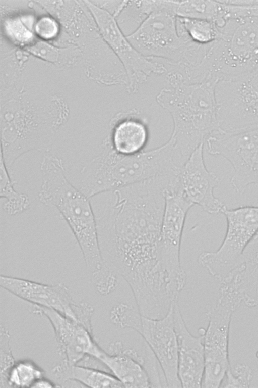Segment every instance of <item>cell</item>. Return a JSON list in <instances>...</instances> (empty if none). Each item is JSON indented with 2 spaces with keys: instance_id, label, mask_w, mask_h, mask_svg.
Returning <instances> with one entry per match:
<instances>
[{
  "instance_id": "obj_1",
  "label": "cell",
  "mask_w": 258,
  "mask_h": 388,
  "mask_svg": "<svg viewBox=\"0 0 258 388\" xmlns=\"http://www.w3.org/2000/svg\"><path fill=\"white\" fill-rule=\"evenodd\" d=\"M168 183L158 176L115 189L96 216L102 258L132 289L146 288L164 275L159 246Z\"/></svg>"
},
{
  "instance_id": "obj_2",
  "label": "cell",
  "mask_w": 258,
  "mask_h": 388,
  "mask_svg": "<svg viewBox=\"0 0 258 388\" xmlns=\"http://www.w3.org/2000/svg\"><path fill=\"white\" fill-rule=\"evenodd\" d=\"M42 183L38 197L46 206L56 208L75 237L96 288H105L116 274L104 262L100 252L96 216L90 199L67 178L63 161L55 154L43 155L40 165Z\"/></svg>"
},
{
  "instance_id": "obj_3",
  "label": "cell",
  "mask_w": 258,
  "mask_h": 388,
  "mask_svg": "<svg viewBox=\"0 0 258 388\" xmlns=\"http://www.w3.org/2000/svg\"><path fill=\"white\" fill-rule=\"evenodd\" d=\"M69 117L68 106L59 98L17 95L2 99L1 156L11 176L15 162L23 154L50 153Z\"/></svg>"
},
{
  "instance_id": "obj_4",
  "label": "cell",
  "mask_w": 258,
  "mask_h": 388,
  "mask_svg": "<svg viewBox=\"0 0 258 388\" xmlns=\"http://www.w3.org/2000/svg\"><path fill=\"white\" fill-rule=\"evenodd\" d=\"M169 87L156 97L157 103L170 114L171 135L176 141L182 165L191 153L211 135L220 134L215 87L217 81L191 83L173 70L166 73Z\"/></svg>"
},
{
  "instance_id": "obj_5",
  "label": "cell",
  "mask_w": 258,
  "mask_h": 388,
  "mask_svg": "<svg viewBox=\"0 0 258 388\" xmlns=\"http://www.w3.org/2000/svg\"><path fill=\"white\" fill-rule=\"evenodd\" d=\"M102 151L80 171L79 190L90 199L98 195L155 177L178 175L181 166L175 162L177 152L173 137L163 144L134 155L117 153L107 135Z\"/></svg>"
},
{
  "instance_id": "obj_6",
  "label": "cell",
  "mask_w": 258,
  "mask_h": 388,
  "mask_svg": "<svg viewBox=\"0 0 258 388\" xmlns=\"http://www.w3.org/2000/svg\"><path fill=\"white\" fill-rule=\"evenodd\" d=\"M195 68L200 79L219 81L258 69V17L231 18Z\"/></svg>"
},
{
  "instance_id": "obj_7",
  "label": "cell",
  "mask_w": 258,
  "mask_h": 388,
  "mask_svg": "<svg viewBox=\"0 0 258 388\" xmlns=\"http://www.w3.org/2000/svg\"><path fill=\"white\" fill-rule=\"evenodd\" d=\"M242 303L235 286L224 282L221 284L216 303L206 307L208 324L203 333L205 367L202 387H221L231 368L229 356L230 322L233 314Z\"/></svg>"
},
{
  "instance_id": "obj_8",
  "label": "cell",
  "mask_w": 258,
  "mask_h": 388,
  "mask_svg": "<svg viewBox=\"0 0 258 388\" xmlns=\"http://www.w3.org/2000/svg\"><path fill=\"white\" fill-rule=\"evenodd\" d=\"M159 319L142 315L131 305L118 303L111 310V321L139 333L155 356L168 387H180L178 376V342L174 326V307Z\"/></svg>"
},
{
  "instance_id": "obj_9",
  "label": "cell",
  "mask_w": 258,
  "mask_h": 388,
  "mask_svg": "<svg viewBox=\"0 0 258 388\" xmlns=\"http://www.w3.org/2000/svg\"><path fill=\"white\" fill-rule=\"evenodd\" d=\"M222 213L227 228L221 246L214 252H202L197 258L199 265L220 284L240 266L245 248L258 232V206L226 207Z\"/></svg>"
},
{
  "instance_id": "obj_10",
  "label": "cell",
  "mask_w": 258,
  "mask_h": 388,
  "mask_svg": "<svg viewBox=\"0 0 258 388\" xmlns=\"http://www.w3.org/2000/svg\"><path fill=\"white\" fill-rule=\"evenodd\" d=\"M215 96L220 135L258 128V69L219 81Z\"/></svg>"
},
{
  "instance_id": "obj_11",
  "label": "cell",
  "mask_w": 258,
  "mask_h": 388,
  "mask_svg": "<svg viewBox=\"0 0 258 388\" xmlns=\"http://www.w3.org/2000/svg\"><path fill=\"white\" fill-rule=\"evenodd\" d=\"M126 36L142 55L161 60L168 66L184 61L194 43L179 35L177 16L166 9L151 14Z\"/></svg>"
},
{
  "instance_id": "obj_12",
  "label": "cell",
  "mask_w": 258,
  "mask_h": 388,
  "mask_svg": "<svg viewBox=\"0 0 258 388\" xmlns=\"http://www.w3.org/2000/svg\"><path fill=\"white\" fill-rule=\"evenodd\" d=\"M103 40L123 65L127 77L125 87L129 93H136L152 74H166L165 65L140 54L124 34L116 19L109 12L89 1H85Z\"/></svg>"
},
{
  "instance_id": "obj_13",
  "label": "cell",
  "mask_w": 258,
  "mask_h": 388,
  "mask_svg": "<svg viewBox=\"0 0 258 388\" xmlns=\"http://www.w3.org/2000/svg\"><path fill=\"white\" fill-rule=\"evenodd\" d=\"M165 208L159 246L163 270L178 286L184 288L187 276L180 262V247L186 218L194 205L184 195L177 182L164 192Z\"/></svg>"
},
{
  "instance_id": "obj_14",
  "label": "cell",
  "mask_w": 258,
  "mask_h": 388,
  "mask_svg": "<svg viewBox=\"0 0 258 388\" xmlns=\"http://www.w3.org/2000/svg\"><path fill=\"white\" fill-rule=\"evenodd\" d=\"M206 141L209 154L222 156L231 164L230 184L236 193H243L251 184L258 186V128L212 135Z\"/></svg>"
},
{
  "instance_id": "obj_15",
  "label": "cell",
  "mask_w": 258,
  "mask_h": 388,
  "mask_svg": "<svg viewBox=\"0 0 258 388\" xmlns=\"http://www.w3.org/2000/svg\"><path fill=\"white\" fill-rule=\"evenodd\" d=\"M32 312L47 318L54 331L57 350L70 363L77 364L86 356L98 359L104 352L94 339L92 331L82 323L54 310L35 305Z\"/></svg>"
},
{
  "instance_id": "obj_16",
  "label": "cell",
  "mask_w": 258,
  "mask_h": 388,
  "mask_svg": "<svg viewBox=\"0 0 258 388\" xmlns=\"http://www.w3.org/2000/svg\"><path fill=\"white\" fill-rule=\"evenodd\" d=\"M204 144H200L182 165L179 179L184 195L191 203L210 214L217 215L222 213L226 206L214 195V190L220 184V180L206 166Z\"/></svg>"
},
{
  "instance_id": "obj_17",
  "label": "cell",
  "mask_w": 258,
  "mask_h": 388,
  "mask_svg": "<svg viewBox=\"0 0 258 388\" xmlns=\"http://www.w3.org/2000/svg\"><path fill=\"white\" fill-rule=\"evenodd\" d=\"M0 286L33 305L54 310L78 321L77 303L73 300L68 288L62 282L47 284L1 275Z\"/></svg>"
},
{
  "instance_id": "obj_18",
  "label": "cell",
  "mask_w": 258,
  "mask_h": 388,
  "mask_svg": "<svg viewBox=\"0 0 258 388\" xmlns=\"http://www.w3.org/2000/svg\"><path fill=\"white\" fill-rule=\"evenodd\" d=\"M174 321L178 342V376L181 387H202L205 367L204 331L199 336L189 331L178 302L174 307Z\"/></svg>"
},
{
  "instance_id": "obj_19",
  "label": "cell",
  "mask_w": 258,
  "mask_h": 388,
  "mask_svg": "<svg viewBox=\"0 0 258 388\" xmlns=\"http://www.w3.org/2000/svg\"><path fill=\"white\" fill-rule=\"evenodd\" d=\"M144 347L141 354L133 348H124L119 341L110 344L98 359L126 387H152L146 370L147 355Z\"/></svg>"
},
{
  "instance_id": "obj_20",
  "label": "cell",
  "mask_w": 258,
  "mask_h": 388,
  "mask_svg": "<svg viewBox=\"0 0 258 388\" xmlns=\"http://www.w3.org/2000/svg\"><path fill=\"white\" fill-rule=\"evenodd\" d=\"M108 135L113 148L118 153L130 155L143 151L149 138L147 117L138 110L120 112L109 123Z\"/></svg>"
},
{
  "instance_id": "obj_21",
  "label": "cell",
  "mask_w": 258,
  "mask_h": 388,
  "mask_svg": "<svg viewBox=\"0 0 258 388\" xmlns=\"http://www.w3.org/2000/svg\"><path fill=\"white\" fill-rule=\"evenodd\" d=\"M231 278L248 307L258 306V232L245 248L240 266Z\"/></svg>"
},
{
  "instance_id": "obj_22",
  "label": "cell",
  "mask_w": 258,
  "mask_h": 388,
  "mask_svg": "<svg viewBox=\"0 0 258 388\" xmlns=\"http://www.w3.org/2000/svg\"><path fill=\"white\" fill-rule=\"evenodd\" d=\"M51 372L54 377L61 382L73 380L94 388L124 387L113 374L72 364L64 359L53 367Z\"/></svg>"
},
{
  "instance_id": "obj_23",
  "label": "cell",
  "mask_w": 258,
  "mask_h": 388,
  "mask_svg": "<svg viewBox=\"0 0 258 388\" xmlns=\"http://www.w3.org/2000/svg\"><path fill=\"white\" fill-rule=\"evenodd\" d=\"M177 27L181 37L200 45L210 44L220 35L216 24L209 20L177 17Z\"/></svg>"
},
{
  "instance_id": "obj_24",
  "label": "cell",
  "mask_w": 258,
  "mask_h": 388,
  "mask_svg": "<svg viewBox=\"0 0 258 388\" xmlns=\"http://www.w3.org/2000/svg\"><path fill=\"white\" fill-rule=\"evenodd\" d=\"M8 168L1 156L0 196L5 199L2 208L9 215H15L27 210L30 205L29 197L25 193L15 190L17 182L11 178Z\"/></svg>"
},
{
  "instance_id": "obj_25",
  "label": "cell",
  "mask_w": 258,
  "mask_h": 388,
  "mask_svg": "<svg viewBox=\"0 0 258 388\" xmlns=\"http://www.w3.org/2000/svg\"><path fill=\"white\" fill-rule=\"evenodd\" d=\"M222 5L219 1H177V17L206 20L217 22L220 18Z\"/></svg>"
},
{
  "instance_id": "obj_26",
  "label": "cell",
  "mask_w": 258,
  "mask_h": 388,
  "mask_svg": "<svg viewBox=\"0 0 258 388\" xmlns=\"http://www.w3.org/2000/svg\"><path fill=\"white\" fill-rule=\"evenodd\" d=\"M44 376V371L32 360H19L15 361L8 374L6 387H32Z\"/></svg>"
},
{
  "instance_id": "obj_27",
  "label": "cell",
  "mask_w": 258,
  "mask_h": 388,
  "mask_svg": "<svg viewBox=\"0 0 258 388\" xmlns=\"http://www.w3.org/2000/svg\"><path fill=\"white\" fill-rule=\"evenodd\" d=\"M10 335L5 327L0 328V387H6L8 374L15 362L10 345Z\"/></svg>"
},
{
  "instance_id": "obj_28",
  "label": "cell",
  "mask_w": 258,
  "mask_h": 388,
  "mask_svg": "<svg viewBox=\"0 0 258 388\" xmlns=\"http://www.w3.org/2000/svg\"><path fill=\"white\" fill-rule=\"evenodd\" d=\"M252 378V372L249 366L238 363L234 368L227 371L221 387H249Z\"/></svg>"
},
{
  "instance_id": "obj_29",
  "label": "cell",
  "mask_w": 258,
  "mask_h": 388,
  "mask_svg": "<svg viewBox=\"0 0 258 388\" xmlns=\"http://www.w3.org/2000/svg\"><path fill=\"white\" fill-rule=\"evenodd\" d=\"M37 35L45 40L55 37L58 32L59 27L56 21L53 18L44 16L38 19L34 26Z\"/></svg>"
},
{
  "instance_id": "obj_30",
  "label": "cell",
  "mask_w": 258,
  "mask_h": 388,
  "mask_svg": "<svg viewBox=\"0 0 258 388\" xmlns=\"http://www.w3.org/2000/svg\"><path fill=\"white\" fill-rule=\"evenodd\" d=\"M30 51L49 61H56L58 52L54 48L43 42H39L32 45L29 48Z\"/></svg>"
},
{
  "instance_id": "obj_31",
  "label": "cell",
  "mask_w": 258,
  "mask_h": 388,
  "mask_svg": "<svg viewBox=\"0 0 258 388\" xmlns=\"http://www.w3.org/2000/svg\"><path fill=\"white\" fill-rule=\"evenodd\" d=\"M59 386H60L56 385L44 376L37 380L32 387H55Z\"/></svg>"
}]
</instances>
